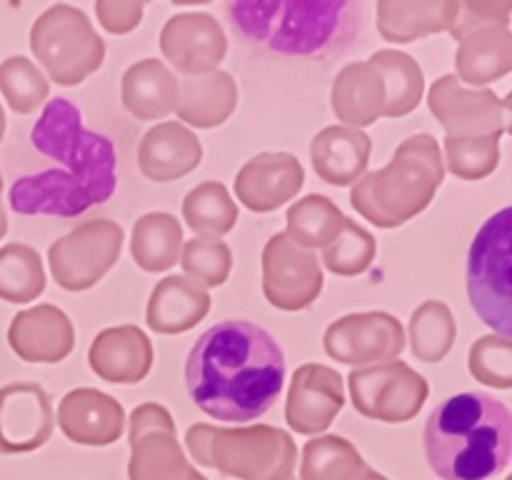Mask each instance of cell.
I'll use <instances>...</instances> for the list:
<instances>
[{
  "mask_svg": "<svg viewBox=\"0 0 512 480\" xmlns=\"http://www.w3.org/2000/svg\"><path fill=\"white\" fill-rule=\"evenodd\" d=\"M350 480H388L385 478L383 473H378V470H373V468H368V465H363V470H360L358 475H353V478Z\"/></svg>",
  "mask_w": 512,
  "mask_h": 480,
  "instance_id": "44",
  "label": "cell"
},
{
  "mask_svg": "<svg viewBox=\"0 0 512 480\" xmlns=\"http://www.w3.org/2000/svg\"><path fill=\"white\" fill-rule=\"evenodd\" d=\"M3 135H5V113H3V105H0V143H3Z\"/></svg>",
  "mask_w": 512,
  "mask_h": 480,
  "instance_id": "46",
  "label": "cell"
},
{
  "mask_svg": "<svg viewBox=\"0 0 512 480\" xmlns=\"http://www.w3.org/2000/svg\"><path fill=\"white\" fill-rule=\"evenodd\" d=\"M0 93L13 113L30 115L48 100L50 83L33 60L10 55L0 63Z\"/></svg>",
  "mask_w": 512,
  "mask_h": 480,
  "instance_id": "37",
  "label": "cell"
},
{
  "mask_svg": "<svg viewBox=\"0 0 512 480\" xmlns=\"http://www.w3.org/2000/svg\"><path fill=\"white\" fill-rule=\"evenodd\" d=\"M160 53L185 78L208 75L225 60L228 38L210 13H180L160 30Z\"/></svg>",
  "mask_w": 512,
  "mask_h": 480,
  "instance_id": "16",
  "label": "cell"
},
{
  "mask_svg": "<svg viewBox=\"0 0 512 480\" xmlns=\"http://www.w3.org/2000/svg\"><path fill=\"white\" fill-rule=\"evenodd\" d=\"M428 108L443 125L445 138H503L510 120V100L488 88H465L455 75H443L428 93Z\"/></svg>",
  "mask_w": 512,
  "mask_h": 480,
  "instance_id": "11",
  "label": "cell"
},
{
  "mask_svg": "<svg viewBox=\"0 0 512 480\" xmlns=\"http://www.w3.org/2000/svg\"><path fill=\"white\" fill-rule=\"evenodd\" d=\"M510 13V0H458V13L448 33L455 40H463L475 30L498 28V25L510 28Z\"/></svg>",
  "mask_w": 512,
  "mask_h": 480,
  "instance_id": "42",
  "label": "cell"
},
{
  "mask_svg": "<svg viewBox=\"0 0 512 480\" xmlns=\"http://www.w3.org/2000/svg\"><path fill=\"white\" fill-rule=\"evenodd\" d=\"M283 383V348L248 320H223L205 330L185 360L190 398L215 420H258L280 398Z\"/></svg>",
  "mask_w": 512,
  "mask_h": 480,
  "instance_id": "1",
  "label": "cell"
},
{
  "mask_svg": "<svg viewBox=\"0 0 512 480\" xmlns=\"http://www.w3.org/2000/svg\"><path fill=\"white\" fill-rule=\"evenodd\" d=\"M305 170L293 153H260L235 178V195L253 213H273L300 193Z\"/></svg>",
  "mask_w": 512,
  "mask_h": 480,
  "instance_id": "18",
  "label": "cell"
},
{
  "mask_svg": "<svg viewBox=\"0 0 512 480\" xmlns=\"http://www.w3.org/2000/svg\"><path fill=\"white\" fill-rule=\"evenodd\" d=\"M120 100L133 118L163 120L178 105V78L163 60L143 58L123 73Z\"/></svg>",
  "mask_w": 512,
  "mask_h": 480,
  "instance_id": "27",
  "label": "cell"
},
{
  "mask_svg": "<svg viewBox=\"0 0 512 480\" xmlns=\"http://www.w3.org/2000/svg\"><path fill=\"white\" fill-rule=\"evenodd\" d=\"M145 13V3L140 0H98L95 15L100 25L113 35H128L140 25Z\"/></svg>",
  "mask_w": 512,
  "mask_h": 480,
  "instance_id": "43",
  "label": "cell"
},
{
  "mask_svg": "<svg viewBox=\"0 0 512 480\" xmlns=\"http://www.w3.org/2000/svg\"><path fill=\"white\" fill-rule=\"evenodd\" d=\"M55 420L65 438L93 448L115 443L125 430L123 405L113 395L95 388H75L65 393Z\"/></svg>",
  "mask_w": 512,
  "mask_h": 480,
  "instance_id": "20",
  "label": "cell"
},
{
  "mask_svg": "<svg viewBox=\"0 0 512 480\" xmlns=\"http://www.w3.org/2000/svg\"><path fill=\"white\" fill-rule=\"evenodd\" d=\"M5 233H8V215H5L3 205H0V240L5 238Z\"/></svg>",
  "mask_w": 512,
  "mask_h": 480,
  "instance_id": "45",
  "label": "cell"
},
{
  "mask_svg": "<svg viewBox=\"0 0 512 480\" xmlns=\"http://www.w3.org/2000/svg\"><path fill=\"white\" fill-rule=\"evenodd\" d=\"M468 370L475 380L495 390L512 388V340L503 335H483L468 353Z\"/></svg>",
  "mask_w": 512,
  "mask_h": 480,
  "instance_id": "41",
  "label": "cell"
},
{
  "mask_svg": "<svg viewBox=\"0 0 512 480\" xmlns=\"http://www.w3.org/2000/svg\"><path fill=\"white\" fill-rule=\"evenodd\" d=\"M365 460L350 440L320 435L305 443L300 458V480H350L363 470Z\"/></svg>",
  "mask_w": 512,
  "mask_h": 480,
  "instance_id": "36",
  "label": "cell"
},
{
  "mask_svg": "<svg viewBox=\"0 0 512 480\" xmlns=\"http://www.w3.org/2000/svg\"><path fill=\"white\" fill-rule=\"evenodd\" d=\"M35 150L58 160L60 170L23 175L10 188V205L20 215L73 218L115 193V148L105 135L85 130L70 100L53 98L30 133Z\"/></svg>",
  "mask_w": 512,
  "mask_h": 480,
  "instance_id": "2",
  "label": "cell"
},
{
  "mask_svg": "<svg viewBox=\"0 0 512 480\" xmlns=\"http://www.w3.org/2000/svg\"><path fill=\"white\" fill-rule=\"evenodd\" d=\"M45 290L43 258L25 243H8L0 248V300L30 303Z\"/></svg>",
  "mask_w": 512,
  "mask_h": 480,
  "instance_id": "35",
  "label": "cell"
},
{
  "mask_svg": "<svg viewBox=\"0 0 512 480\" xmlns=\"http://www.w3.org/2000/svg\"><path fill=\"white\" fill-rule=\"evenodd\" d=\"M8 345L25 363H60L75 348L73 320L55 305H33L10 320Z\"/></svg>",
  "mask_w": 512,
  "mask_h": 480,
  "instance_id": "19",
  "label": "cell"
},
{
  "mask_svg": "<svg viewBox=\"0 0 512 480\" xmlns=\"http://www.w3.org/2000/svg\"><path fill=\"white\" fill-rule=\"evenodd\" d=\"M443 165L460 180H483L500 165V138H445Z\"/></svg>",
  "mask_w": 512,
  "mask_h": 480,
  "instance_id": "40",
  "label": "cell"
},
{
  "mask_svg": "<svg viewBox=\"0 0 512 480\" xmlns=\"http://www.w3.org/2000/svg\"><path fill=\"white\" fill-rule=\"evenodd\" d=\"M285 223H288L285 235L295 245L315 253V248H325L338 238L345 225V215L328 195L310 193L290 205L285 213Z\"/></svg>",
  "mask_w": 512,
  "mask_h": 480,
  "instance_id": "32",
  "label": "cell"
},
{
  "mask_svg": "<svg viewBox=\"0 0 512 480\" xmlns=\"http://www.w3.org/2000/svg\"><path fill=\"white\" fill-rule=\"evenodd\" d=\"M353 408L370 420L408 423L423 410L430 385L403 360L365 365L348 375Z\"/></svg>",
  "mask_w": 512,
  "mask_h": 480,
  "instance_id": "10",
  "label": "cell"
},
{
  "mask_svg": "<svg viewBox=\"0 0 512 480\" xmlns=\"http://www.w3.org/2000/svg\"><path fill=\"white\" fill-rule=\"evenodd\" d=\"M228 13L240 33L253 43L290 55H315L330 50L335 40L345 38L350 13H358L353 3H233Z\"/></svg>",
  "mask_w": 512,
  "mask_h": 480,
  "instance_id": "5",
  "label": "cell"
},
{
  "mask_svg": "<svg viewBox=\"0 0 512 480\" xmlns=\"http://www.w3.org/2000/svg\"><path fill=\"white\" fill-rule=\"evenodd\" d=\"M153 343L138 325H115L95 335L88 350V365L100 380L135 385L153 368Z\"/></svg>",
  "mask_w": 512,
  "mask_h": 480,
  "instance_id": "21",
  "label": "cell"
},
{
  "mask_svg": "<svg viewBox=\"0 0 512 480\" xmlns=\"http://www.w3.org/2000/svg\"><path fill=\"white\" fill-rule=\"evenodd\" d=\"M183 218L198 238H223L238 223V205L218 180L195 185L183 200Z\"/></svg>",
  "mask_w": 512,
  "mask_h": 480,
  "instance_id": "33",
  "label": "cell"
},
{
  "mask_svg": "<svg viewBox=\"0 0 512 480\" xmlns=\"http://www.w3.org/2000/svg\"><path fill=\"white\" fill-rule=\"evenodd\" d=\"M345 405V383L338 370L323 363L300 365L290 380L285 420L298 435H318L333 425Z\"/></svg>",
  "mask_w": 512,
  "mask_h": 480,
  "instance_id": "15",
  "label": "cell"
},
{
  "mask_svg": "<svg viewBox=\"0 0 512 480\" xmlns=\"http://www.w3.org/2000/svg\"><path fill=\"white\" fill-rule=\"evenodd\" d=\"M30 50L53 83L73 88L105 60V43L80 8L55 3L30 28Z\"/></svg>",
  "mask_w": 512,
  "mask_h": 480,
  "instance_id": "7",
  "label": "cell"
},
{
  "mask_svg": "<svg viewBox=\"0 0 512 480\" xmlns=\"http://www.w3.org/2000/svg\"><path fill=\"white\" fill-rule=\"evenodd\" d=\"M185 480H208V478H205V475H200L198 473V470H190V475H188V478H185Z\"/></svg>",
  "mask_w": 512,
  "mask_h": 480,
  "instance_id": "47",
  "label": "cell"
},
{
  "mask_svg": "<svg viewBox=\"0 0 512 480\" xmlns=\"http://www.w3.org/2000/svg\"><path fill=\"white\" fill-rule=\"evenodd\" d=\"M178 263L183 265L185 278L193 283L203 285L205 290L220 288L233 270V250L218 238H193L183 243Z\"/></svg>",
  "mask_w": 512,
  "mask_h": 480,
  "instance_id": "39",
  "label": "cell"
},
{
  "mask_svg": "<svg viewBox=\"0 0 512 480\" xmlns=\"http://www.w3.org/2000/svg\"><path fill=\"white\" fill-rule=\"evenodd\" d=\"M468 298L495 335L510 338V208L483 223L468 253Z\"/></svg>",
  "mask_w": 512,
  "mask_h": 480,
  "instance_id": "8",
  "label": "cell"
},
{
  "mask_svg": "<svg viewBox=\"0 0 512 480\" xmlns=\"http://www.w3.org/2000/svg\"><path fill=\"white\" fill-rule=\"evenodd\" d=\"M458 338L455 315L443 300H425L413 310L408 325L410 350L423 363H440Z\"/></svg>",
  "mask_w": 512,
  "mask_h": 480,
  "instance_id": "34",
  "label": "cell"
},
{
  "mask_svg": "<svg viewBox=\"0 0 512 480\" xmlns=\"http://www.w3.org/2000/svg\"><path fill=\"white\" fill-rule=\"evenodd\" d=\"M445 165L433 135H410L385 168L365 173L350 190V205L378 228H400L433 203Z\"/></svg>",
  "mask_w": 512,
  "mask_h": 480,
  "instance_id": "4",
  "label": "cell"
},
{
  "mask_svg": "<svg viewBox=\"0 0 512 480\" xmlns=\"http://www.w3.org/2000/svg\"><path fill=\"white\" fill-rule=\"evenodd\" d=\"M128 480H185L193 470L175 438L168 408L143 403L130 415Z\"/></svg>",
  "mask_w": 512,
  "mask_h": 480,
  "instance_id": "12",
  "label": "cell"
},
{
  "mask_svg": "<svg viewBox=\"0 0 512 480\" xmlns=\"http://www.w3.org/2000/svg\"><path fill=\"white\" fill-rule=\"evenodd\" d=\"M290 480H295V478H290Z\"/></svg>",
  "mask_w": 512,
  "mask_h": 480,
  "instance_id": "49",
  "label": "cell"
},
{
  "mask_svg": "<svg viewBox=\"0 0 512 480\" xmlns=\"http://www.w3.org/2000/svg\"><path fill=\"white\" fill-rule=\"evenodd\" d=\"M378 33L390 43H413L433 33H448L458 0H380Z\"/></svg>",
  "mask_w": 512,
  "mask_h": 480,
  "instance_id": "28",
  "label": "cell"
},
{
  "mask_svg": "<svg viewBox=\"0 0 512 480\" xmlns=\"http://www.w3.org/2000/svg\"><path fill=\"white\" fill-rule=\"evenodd\" d=\"M123 240V228L110 218H95L75 225L48 248L53 280L70 293L93 288L118 263Z\"/></svg>",
  "mask_w": 512,
  "mask_h": 480,
  "instance_id": "9",
  "label": "cell"
},
{
  "mask_svg": "<svg viewBox=\"0 0 512 480\" xmlns=\"http://www.w3.org/2000/svg\"><path fill=\"white\" fill-rule=\"evenodd\" d=\"M53 405L38 383L0 388V453L20 455L43 448L53 435Z\"/></svg>",
  "mask_w": 512,
  "mask_h": 480,
  "instance_id": "17",
  "label": "cell"
},
{
  "mask_svg": "<svg viewBox=\"0 0 512 480\" xmlns=\"http://www.w3.org/2000/svg\"><path fill=\"white\" fill-rule=\"evenodd\" d=\"M238 108V83L225 70L178 80L175 113L193 128H218Z\"/></svg>",
  "mask_w": 512,
  "mask_h": 480,
  "instance_id": "26",
  "label": "cell"
},
{
  "mask_svg": "<svg viewBox=\"0 0 512 480\" xmlns=\"http://www.w3.org/2000/svg\"><path fill=\"white\" fill-rule=\"evenodd\" d=\"M0 195H3V173H0Z\"/></svg>",
  "mask_w": 512,
  "mask_h": 480,
  "instance_id": "48",
  "label": "cell"
},
{
  "mask_svg": "<svg viewBox=\"0 0 512 480\" xmlns=\"http://www.w3.org/2000/svg\"><path fill=\"white\" fill-rule=\"evenodd\" d=\"M375 255H378V243H375L373 233L365 230L363 225L355 220L345 218L343 230L333 243L323 248V265L335 275L343 278H353V275L365 273L373 265Z\"/></svg>",
  "mask_w": 512,
  "mask_h": 480,
  "instance_id": "38",
  "label": "cell"
},
{
  "mask_svg": "<svg viewBox=\"0 0 512 480\" xmlns=\"http://www.w3.org/2000/svg\"><path fill=\"white\" fill-rule=\"evenodd\" d=\"M203 160L200 138L178 120L153 125L138 148V168L153 183H170L193 173Z\"/></svg>",
  "mask_w": 512,
  "mask_h": 480,
  "instance_id": "22",
  "label": "cell"
},
{
  "mask_svg": "<svg viewBox=\"0 0 512 480\" xmlns=\"http://www.w3.org/2000/svg\"><path fill=\"white\" fill-rule=\"evenodd\" d=\"M458 43L455 78L465 88H485L512 70V30L508 25L475 30Z\"/></svg>",
  "mask_w": 512,
  "mask_h": 480,
  "instance_id": "29",
  "label": "cell"
},
{
  "mask_svg": "<svg viewBox=\"0 0 512 480\" xmlns=\"http://www.w3.org/2000/svg\"><path fill=\"white\" fill-rule=\"evenodd\" d=\"M323 348L330 358L353 368L390 363L405 350V330L403 323L385 310L350 313L328 325Z\"/></svg>",
  "mask_w": 512,
  "mask_h": 480,
  "instance_id": "13",
  "label": "cell"
},
{
  "mask_svg": "<svg viewBox=\"0 0 512 480\" xmlns=\"http://www.w3.org/2000/svg\"><path fill=\"white\" fill-rule=\"evenodd\" d=\"M330 105L335 118L343 120L340 125L363 130L383 118L385 110V85L378 70L368 60L348 63L335 75L333 90H330Z\"/></svg>",
  "mask_w": 512,
  "mask_h": 480,
  "instance_id": "25",
  "label": "cell"
},
{
  "mask_svg": "<svg viewBox=\"0 0 512 480\" xmlns=\"http://www.w3.org/2000/svg\"><path fill=\"white\" fill-rule=\"evenodd\" d=\"M195 463L235 480H290L298 463L293 435L275 425L218 428L195 423L185 433Z\"/></svg>",
  "mask_w": 512,
  "mask_h": 480,
  "instance_id": "6",
  "label": "cell"
},
{
  "mask_svg": "<svg viewBox=\"0 0 512 480\" xmlns=\"http://www.w3.org/2000/svg\"><path fill=\"white\" fill-rule=\"evenodd\" d=\"M183 225L170 213H145L135 220L130 255L148 273H165L180 260Z\"/></svg>",
  "mask_w": 512,
  "mask_h": 480,
  "instance_id": "31",
  "label": "cell"
},
{
  "mask_svg": "<svg viewBox=\"0 0 512 480\" xmlns=\"http://www.w3.org/2000/svg\"><path fill=\"white\" fill-rule=\"evenodd\" d=\"M210 310V293L185 275L158 280L145 308L150 330L160 335H180L195 328Z\"/></svg>",
  "mask_w": 512,
  "mask_h": 480,
  "instance_id": "24",
  "label": "cell"
},
{
  "mask_svg": "<svg viewBox=\"0 0 512 480\" xmlns=\"http://www.w3.org/2000/svg\"><path fill=\"white\" fill-rule=\"evenodd\" d=\"M323 290V268L313 250L275 233L263 248V293L273 308L298 313L310 308Z\"/></svg>",
  "mask_w": 512,
  "mask_h": 480,
  "instance_id": "14",
  "label": "cell"
},
{
  "mask_svg": "<svg viewBox=\"0 0 512 480\" xmlns=\"http://www.w3.org/2000/svg\"><path fill=\"white\" fill-rule=\"evenodd\" d=\"M425 458L440 480H490L512 453V415L493 395L460 393L443 400L423 430Z\"/></svg>",
  "mask_w": 512,
  "mask_h": 480,
  "instance_id": "3",
  "label": "cell"
},
{
  "mask_svg": "<svg viewBox=\"0 0 512 480\" xmlns=\"http://www.w3.org/2000/svg\"><path fill=\"white\" fill-rule=\"evenodd\" d=\"M373 153L368 133L348 125H328L310 143V160L320 180L330 185H355L365 175Z\"/></svg>",
  "mask_w": 512,
  "mask_h": 480,
  "instance_id": "23",
  "label": "cell"
},
{
  "mask_svg": "<svg viewBox=\"0 0 512 480\" xmlns=\"http://www.w3.org/2000/svg\"><path fill=\"white\" fill-rule=\"evenodd\" d=\"M378 75L383 78L385 85V110L383 118H403V115L413 113L423 100L425 78L423 68L413 55L403 53V50L385 48L373 53L368 60Z\"/></svg>",
  "mask_w": 512,
  "mask_h": 480,
  "instance_id": "30",
  "label": "cell"
}]
</instances>
